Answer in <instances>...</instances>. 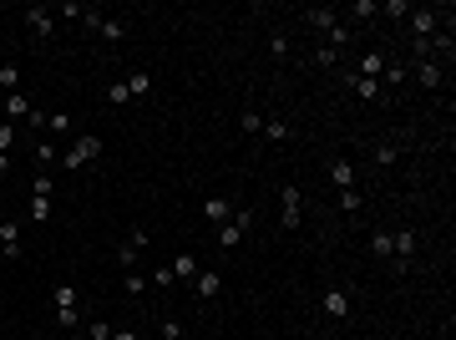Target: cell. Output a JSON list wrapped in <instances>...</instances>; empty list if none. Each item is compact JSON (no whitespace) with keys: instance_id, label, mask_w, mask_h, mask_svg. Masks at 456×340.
<instances>
[{"instance_id":"1","label":"cell","mask_w":456,"mask_h":340,"mask_svg":"<svg viewBox=\"0 0 456 340\" xmlns=\"http://www.w3.org/2000/svg\"><path fill=\"white\" fill-rule=\"evenodd\" d=\"M102 147H106L102 137H86V132H81V137L71 142V153L61 158V168H71V173H76V168H86V163H97V158H102Z\"/></svg>"},{"instance_id":"2","label":"cell","mask_w":456,"mask_h":340,"mask_svg":"<svg viewBox=\"0 0 456 340\" xmlns=\"http://www.w3.org/2000/svg\"><path fill=\"white\" fill-rule=\"evenodd\" d=\"M279 214H284V219H279L284 229H299L304 224V193H299L294 183H284V193H279Z\"/></svg>"},{"instance_id":"3","label":"cell","mask_w":456,"mask_h":340,"mask_svg":"<svg viewBox=\"0 0 456 340\" xmlns=\"http://www.w3.org/2000/svg\"><path fill=\"white\" fill-rule=\"evenodd\" d=\"M406 15H410V31H416V41H431V36H436V20H441V11L421 6V11H406Z\"/></svg>"},{"instance_id":"4","label":"cell","mask_w":456,"mask_h":340,"mask_svg":"<svg viewBox=\"0 0 456 340\" xmlns=\"http://www.w3.org/2000/svg\"><path fill=\"white\" fill-rule=\"evenodd\" d=\"M219 290H223L219 269H198V274H193V294H198V300H219Z\"/></svg>"},{"instance_id":"5","label":"cell","mask_w":456,"mask_h":340,"mask_svg":"<svg viewBox=\"0 0 456 340\" xmlns=\"http://www.w3.org/2000/svg\"><path fill=\"white\" fill-rule=\"evenodd\" d=\"M390 254H396V264L416 259V229H396V233H390Z\"/></svg>"},{"instance_id":"6","label":"cell","mask_w":456,"mask_h":340,"mask_svg":"<svg viewBox=\"0 0 456 340\" xmlns=\"http://www.w3.org/2000/svg\"><path fill=\"white\" fill-rule=\"evenodd\" d=\"M0 259H20V224L0 219Z\"/></svg>"},{"instance_id":"7","label":"cell","mask_w":456,"mask_h":340,"mask_svg":"<svg viewBox=\"0 0 456 340\" xmlns=\"http://www.w3.org/2000/svg\"><path fill=\"white\" fill-rule=\"evenodd\" d=\"M324 178H330V183L340 188V193H345V188H355V178H360V173H355V163H350V158H335Z\"/></svg>"},{"instance_id":"8","label":"cell","mask_w":456,"mask_h":340,"mask_svg":"<svg viewBox=\"0 0 456 340\" xmlns=\"http://www.w3.org/2000/svg\"><path fill=\"white\" fill-rule=\"evenodd\" d=\"M31 117H36L31 97H26V92H11V97H6V122H31Z\"/></svg>"},{"instance_id":"9","label":"cell","mask_w":456,"mask_h":340,"mask_svg":"<svg viewBox=\"0 0 456 340\" xmlns=\"http://www.w3.org/2000/svg\"><path fill=\"white\" fill-rule=\"evenodd\" d=\"M26 26H31V36L46 41V36L56 31V20H51V11H46V6H31V11H26Z\"/></svg>"},{"instance_id":"10","label":"cell","mask_w":456,"mask_h":340,"mask_svg":"<svg viewBox=\"0 0 456 340\" xmlns=\"http://www.w3.org/2000/svg\"><path fill=\"white\" fill-rule=\"evenodd\" d=\"M324 315H330V320H345V315H350V294H345V290H324Z\"/></svg>"},{"instance_id":"11","label":"cell","mask_w":456,"mask_h":340,"mask_svg":"<svg viewBox=\"0 0 456 340\" xmlns=\"http://www.w3.org/2000/svg\"><path fill=\"white\" fill-rule=\"evenodd\" d=\"M304 20H310L315 31H324V36H330V26H340V15H335L330 6H310V11H304Z\"/></svg>"},{"instance_id":"12","label":"cell","mask_w":456,"mask_h":340,"mask_svg":"<svg viewBox=\"0 0 456 340\" xmlns=\"http://www.w3.org/2000/svg\"><path fill=\"white\" fill-rule=\"evenodd\" d=\"M416 81H421L426 92H436V87H441V67H436L431 56H421V67H416Z\"/></svg>"},{"instance_id":"13","label":"cell","mask_w":456,"mask_h":340,"mask_svg":"<svg viewBox=\"0 0 456 340\" xmlns=\"http://www.w3.org/2000/svg\"><path fill=\"white\" fill-rule=\"evenodd\" d=\"M203 219H223L228 224L233 219V203L228 198H203Z\"/></svg>"},{"instance_id":"14","label":"cell","mask_w":456,"mask_h":340,"mask_svg":"<svg viewBox=\"0 0 456 340\" xmlns=\"http://www.w3.org/2000/svg\"><path fill=\"white\" fill-rule=\"evenodd\" d=\"M152 92V76L147 72H132V76H127V97H132V102H142Z\"/></svg>"},{"instance_id":"15","label":"cell","mask_w":456,"mask_h":340,"mask_svg":"<svg viewBox=\"0 0 456 340\" xmlns=\"http://www.w3.org/2000/svg\"><path fill=\"white\" fill-rule=\"evenodd\" d=\"M244 233H249L244 224H233V219H228V224L219 229V249H238V239H244Z\"/></svg>"},{"instance_id":"16","label":"cell","mask_w":456,"mask_h":340,"mask_svg":"<svg viewBox=\"0 0 456 340\" xmlns=\"http://www.w3.org/2000/svg\"><path fill=\"white\" fill-rule=\"evenodd\" d=\"M396 158H401V142H396V137H385V142H375V163H380V168H390Z\"/></svg>"},{"instance_id":"17","label":"cell","mask_w":456,"mask_h":340,"mask_svg":"<svg viewBox=\"0 0 456 340\" xmlns=\"http://www.w3.org/2000/svg\"><path fill=\"white\" fill-rule=\"evenodd\" d=\"M172 274H178V280H193V274H198V254H178V259H172Z\"/></svg>"},{"instance_id":"18","label":"cell","mask_w":456,"mask_h":340,"mask_svg":"<svg viewBox=\"0 0 456 340\" xmlns=\"http://www.w3.org/2000/svg\"><path fill=\"white\" fill-rule=\"evenodd\" d=\"M350 87H355L360 97H371V102H375V97H385V87H380V81H371V76H350Z\"/></svg>"},{"instance_id":"19","label":"cell","mask_w":456,"mask_h":340,"mask_svg":"<svg viewBox=\"0 0 456 340\" xmlns=\"http://www.w3.org/2000/svg\"><path fill=\"white\" fill-rule=\"evenodd\" d=\"M51 300H56V315H61V310H76V285H56Z\"/></svg>"},{"instance_id":"20","label":"cell","mask_w":456,"mask_h":340,"mask_svg":"<svg viewBox=\"0 0 456 340\" xmlns=\"http://www.w3.org/2000/svg\"><path fill=\"white\" fill-rule=\"evenodd\" d=\"M0 92H20V67H11V61H6V67H0Z\"/></svg>"},{"instance_id":"21","label":"cell","mask_w":456,"mask_h":340,"mask_svg":"<svg viewBox=\"0 0 456 340\" xmlns=\"http://www.w3.org/2000/svg\"><path fill=\"white\" fill-rule=\"evenodd\" d=\"M380 72H385V56H380V51H371V56L360 61V76H371V81H380Z\"/></svg>"},{"instance_id":"22","label":"cell","mask_w":456,"mask_h":340,"mask_svg":"<svg viewBox=\"0 0 456 340\" xmlns=\"http://www.w3.org/2000/svg\"><path fill=\"white\" fill-rule=\"evenodd\" d=\"M371 254H375V259H390V229H375L371 233Z\"/></svg>"},{"instance_id":"23","label":"cell","mask_w":456,"mask_h":340,"mask_svg":"<svg viewBox=\"0 0 456 340\" xmlns=\"http://www.w3.org/2000/svg\"><path fill=\"white\" fill-rule=\"evenodd\" d=\"M51 188H56V178L46 173V168H41V173L31 178V193H36V198H51Z\"/></svg>"},{"instance_id":"24","label":"cell","mask_w":456,"mask_h":340,"mask_svg":"<svg viewBox=\"0 0 456 340\" xmlns=\"http://www.w3.org/2000/svg\"><path fill=\"white\" fill-rule=\"evenodd\" d=\"M41 127H46V132H71L76 122H71L67 112H46V122H41Z\"/></svg>"},{"instance_id":"25","label":"cell","mask_w":456,"mask_h":340,"mask_svg":"<svg viewBox=\"0 0 456 340\" xmlns=\"http://www.w3.org/2000/svg\"><path fill=\"white\" fill-rule=\"evenodd\" d=\"M238 127H244L249 137H258V132H264V117H258L254 107H244V117H238Z\"/></svg>"},{"instance_id":"26","label":"cell","mask_w":456,"mask_h":340,"mask_svg":"<svg viewBox=\"0 0 456 340\" xmlns=\"http://www.w3.org/2000/svg\"><path fill=\"white\" fill-rule=\"evenodd\" d=\"M102 36H106V41H122V36H127V20L106 15V20H102Z\"/></svg>"},{"instance_id":"27","label":"cell","mask_w":456,"mask_h":340,"mask_svg":"<svg viewBox=\"0 0 456 340\" xmlns=\"http://www.w3.org/2000/svg\"><path fill=\"white\" fill-rule=\"evenodd\" d=\"M264 137H269V142H284V137H289V122L269 117V122H264Z\"/></svg>"},{"instance_id":"28","label":"cell","mask_w":456,"mask_h":340,"mask_svg":"<svg viewBox=\"0 0 456 340\" xmlns=\"http://www.w3.org/2000/svg\"><path fill=\"white\" fill-rule=\"evenodd\" d=\"M152 285H158V290H172V285H178V274H172V264H158V274H152Z\"/></svg>"},{"instance_id":"29","label":"cell","mask_w":456,"mask_h":340,"mask_svg":"<svg viewBox=\"0 0 456 340\" xmlns=\"http://www.w3.org/2000/svg\"><path fill=\"white\" fill-rule=\"evenodd\" d=\"M102 20H106V15H102L97 6H81V26H86V31H102Z\"/></svg>"},{"instance_id":"30","label":"cell","mask_w":456,"mask_h":340,"mask_svg":"<svg viewBox=\"0 0 456 340\" xmlns=\"http://www.w3.org/2000/svg\"><path fill=\"white\" fill-rule=\"evenodd\" d=\"M31 219L46 224V219H51V198H36V193H31Z\"/></svg>"},{"instance_id":"31","label":"cell","mask_w":456,"mask_h":340,"mask_svg":"<svg viewBox=\"0 0 456 340\" xmlns=\"http://www.w3.org/2000/svg\"><path fill=\"white\" fill-rule=\"evenodd\" d=\"M152 340H183V325H178V320H163Z\"/></svg>"},{"instance_id":"32","label":"cell","mask_w":456,"mask_h":340,"mask_svg":"<svg viewBox=\"0 0 456 340\" xmlns=\"http://www.w3.org/2000/svg\"><path fill=\"white\" fill-rule=\"evenodd\" d=\"M122 290H127V294H142V290H147V280H142V274H132V269H127V274H122Z\"/></svg>"},{"instance_id":"33","label":"cell","mask_w":456,"mask_h":340,"mask_svg":"<svg viewBox=\"0 0 456 340\" xmlns=\"http://www.w3.org/2000/svg\"><path fill=\"white\" fill-rule=\"evenodd\" d=\"M106 102H112V107H122V102H132V97H127V81H112V87H106Z\"/></svg>"},{"instance_id":"34","label":"cell","mask_w":456,"mask_h":340,"mask_svg":"<svg viewBox=\"0 0 456 340\" xmlns=\"http://www.w3.org/2000/svg\"><path fill=\"white\" fill-rule=\"evenodd\" d=\"M86 340H112V325H106V320H92V325H86Z\"/></svg>"},{"instance_id":"35","label":"cell","mask_w":456,"mask_h":340,"mask_svg":"<svg viewBox=\"0 0 456 340\" xmlns=\"http://www.w3.org/2000/svg\"><path fill=\"white\" fill-rule=\"evenodd\" d=\"M340 208H345V214H360V193H355V188H345V193H340Z\"/></svg>"},{"instance_id":"36","label":"cell","mask_w":456,"mask_h":340,"mask_svg":"<svg viewBox=\"0 0 456 340\" xmlns=\"http://www.w3.org/2000/svg\"><path fill=\"white\" fill-rule=\"evenodd\" d=\"M269 51H274L279 61H284V51H289V36H284V31H274V36H269Z\"/></svg>"},{"instance_id":"37","label":"cell","mask_w":456,"mask_h":340,"mask_svg":"<svg viewBox=\"0 0 456 340\" xmlns=\"http://www.w3.org/2000/svg\"><path fill=\"white\" fill-rule=\"evenodd\" d=\"M11 142H15V122H0V153H11Z\"/></svg>"},{"instance_id":"38","label":"cell","mask_w":456,"mask_h":340,"mask_svg":"<svg viewBox=\"0 0 456 340\" xmlns=\"http://www.w3.org/2000/svg\"><path fill=\"white\" fill-rule=\"evenodd\" d=\"M117 259H122V274H127V269L137 264V249H132V244H122V249H117Z\"/></svg>"},{"instance_id":"39","label":"cell","mask_w":456,"mask_h":340,"mask_svg":"<svg viewBox=\"0 0 456 340\" xmlns=\"http://www.w3.org/2000/svg\"><path fill=\"white\" fill-rule=\"evenodd\" d=\"M51 163H56V153H51L46 142H41V147H36V168H51Z\"/></svg>"},{"instance_id":"40","label":"cell","mask_w":456,"mask_h":340,"mask_svg":"<svg viewBox=\"0 0 456 340\" xmlns=\"http://www.w3.org/2000/svg\"><path fill=\"white\" fill-rule=\"evenodd\" d=\"M315 61H319V67H335V61H340V51H330V46H319V51H315Z\"/></svg>"},{"instance_id":"41","label":"cell","mask_w":456,"mask_h":340,"mask_svg":"<svg viewBox=\"0 0 456 340\" xmlns=\"http://www.w3.org/2000/svg\"><path fill=\"white\" fill-rule=\"evenodd\" d=\"M127 244H132V249L142 254V249H147V229H132V233H127Z\"/></svg>"},{"instance_id":"42","label":"cell","mask_w":456,"mask_h":340,"mask_svg":"<svg viewBox=\"0 0 456 340\" xmlns=\"http://www.w3.org/2000/svg\"><path fill=\"white\" fill-rule=\"evenodd\" d=\"M11 173V153H0V178H6Z\"/></svg>"},{"instance_id":"43","label":"cell","mask_w":456,"mask_h":340,"mask_svg":"<svg viewBox=\"0 0 456 340\" xmlns=\"http://www.w3.org/2000/svg\"><path fill=\"white\" fill-rule=\"evenodd\" d=\"M112 340H137V335L132 330H112Z\"/></svg>"}]
</instances>
